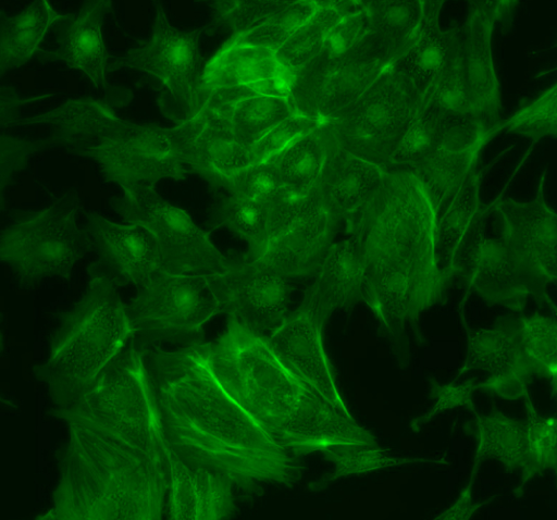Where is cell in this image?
Segmentation results:
<instances>
[{"instance_id": "obj_1", "label": "cell", "mask_w": 557, "mask_h": 520, "mask_svg": "<svg viewBox=\"0 0 557 520\" xmlns=\"http://www.w3.org/2000/svg\"><path fill=\"white\" fill-rule=\"evenodd\" d=\"M343 237L366 282L394 308H414L438 264L435 209L412 175L385 174L376 191L345 222Z\"/></svg>"}, {"instance_id": "obj_2", "label": "cell", "mask_w": 557, "mask_h": 520, "mask_svg": "<svg viewBox=\"0 0 557 520\" xmlns=\"http://www.w3.org/2000/svg\"><path fill=\"white\" fill-rule=\"evenodd\" d=\"M96 172L124 196L151 194L190 173L175 128L121 122L87 149Z\"/></svg>"}, {"instance_id": "obj_3", "label": "cell", "mask_w": 557, "mask_h": 520, "mask_svg": "<svg viewBox=\"0 0 557 520\" xmlns=\"http://www.w3.org/2000/svg\"><path fill=\"white\" fill-rule=\"evenodd\" d=\"M418 108L417 96L386 69L342 114L323 125L332 147L384 172L393 140Z\"/></svg>"}, {"instance_id": "obj_4", "label": "cell", "mask_w": 557, "mask_h": 520, "mask_svg": "<svg viewBox=\"0 0 557 520\" xmlns=\"http://www.w3.org/2000/svg\"><path fill=\"white\" fill-rule=\"evenodd\" d=\"M0 250L9 275L17 269L71 270L90 253L88 223L58 209L22 214L3 228Z\"/></svg>"}, {"instance_id": "obj_5", "label": "cell", "mask_w": 557, "mask_h": 520, "mask_svg": "<svg viewBox=\"0 0 557 520\" xmlns=\"http://www.w3.org/2000/svg\"><path fill=\"white\" fill-rule=\"evenodd\" d=\"M386 69L324 54L294 77L288 98L297 113L324 123L342 114Z\"/></svg>"}, {"instance_id": "obj_6", "label": "cell", "mask_w": 557, "mask_h": 520, "mask_svg": "<svg viewBox=\"0 0 557 520\" xmlns=\"http://www.w3.org/2000/svg\"><path fill=\"white\" fill-rule=\"evenodd\" d=\"M196 91L227 96L274 92L288 97L289 84L275 51L232 35L205 65Z\"/></svg>"}, {"instance_id": "obj_7", "label": "cell", "mask_w": 557, "mask_h": 520, "mask_svg": "<svg viewBox=\"0 0 557 520\" xmlns=\"http://www.w3.org/2000/svg\"><path fill=\"white\" fill-rule=\"evenodd\" d=\"M306 198L287 197L276 201H256L219 190L213 219L219 231L258 251L274 240L307 210Z\"/></svg>"}, {"instance_id": "obj_8", "label": "cell", "mask_w": 557, "mask_h": 520, "mask_svg": "<svg viewBox=\"0 0 557 520\" xmlns=\"http://www.w3.org/2000/svg\"><path fill=\"white\" fill-rule=\"evenodd\" d=\"M385 173L375 164L331 146L308 206L345 224L380 187Z\"/></svg>"}, {"instance_id": "obj_9", "label": "cell", "mask_w": 557, "mask_h": 520, "mask_svg": "<svg viewBox=\"0 0 557 520\" xmlns=\"http://www.w3.org/2000/svg\"><path fill=\"white\" fill-rule=\"evenodd\" d=\"M343 235L342 222L308 206L294 224L256 252L286 275L312 273Z\"/></svg>"}, {"instance_id": "obj_10", "label": "cell", "mask_w": 557, "mask_h": 520, "mask_svg": "<svg viewBox=\"0 0 557 520\" xmlns=\"http://www.w3.org/2000/svg\"><path fill=\"white\" fill-rule=\"evenodd\" d=\"M200 47L194 36L171 25L152 32L139 45V72L159 89L182 95L196 85Z\"/></svg>"}, {"instance_id": "obj_11", "label": "cell", "mask_w": 557, "mask_h": 520, "mask_svg": "<svg viewBox=\"0 0 557 520\" xmlns=\"http://www.w3.org/2000/svg\"><path fill=\"white\" fill-rule=\"evenodd\" d=\"M458 29H448L435 22L428 12L410 41L388 65L419 99L429 87L454 63L459 45Z\"/></svg>"}, {"instance_id": "obj_12", "label": "cell", "mask_w": 557, "mask_h": 520, "mask_svg": "<svg viewBox=\"0 0 557 520\" xmlns=\"http://www.w3.org/2000/svg\"><path fill=\"white\" fill-rule=\"evenodd\" d=\"M62 64L84 78L100 77L108 69L109 41L100 14L83 9L63 25L58 40Z\"/></svg>"}, {"instance_id": "obj_13", "label": "cell", "mask_w": 557, "mask_h": 520, "mask_svg": "<svg viewBox=\"0 0 557 520\" xmlns=\"http://www.w3.org/2000/svg\"><path fill=\"white\" fill-rule=\"evenodd\" d=\"M59 20V10L49 1H35L14 12L1 29V67L13 71L25 66L40 51Z\"/></svg>"}, {"instance_id": "obj_14", "label": "cell", "mask_w": 557, "mask_h": 520, "mask_svg": "<svg viewBox=\"0 0 557 520\" xmlns=\"http://www.w3.org/2000/svg\"><path fill=\"white\" fill-rule=\"evenodd\" d=\"M331 141L323 123L304 134L268 160L280 185L302 198H308L315 185L329 152Z\"/></svg>"}, {"instance_id": "obj_15", "label": "cell", "mask_w": 557, "mask_h": 520, "mask_svg": "<svg viewBox=\"0 0 557 520\" xmlns=\"http://www.w3.org/2000/svg\"><path fill=\"white\" fill-rule=\"evenodd\" d=\"M346 16L339 1L318 2L311 17L276 51V58L289 88L294 77L325 54L331 34Z\"/></svg>"}, {"instance_id": "obj_16", "label": "cell", "mask_w": 557, "mask_h": 520, "mask_svg": "<svg viewBox=\"0 0 557 520\" xmlns=\"http://www.w3.org/2000/svg\"><path fill=\"white\" fill-rule=\"evenodd\" d=\"M375 36L388 65L422 26L425 1H370Z\"/></svg>"}, {"instance_id": "obj_17", "label": "cell", "mask_w": 557, "mask_h": 520, "mask_svg": "<svg viewBox=\"0 0 557 520\" xmlns=\"http://www.w3.org/2000/svg\"><path fill=\"white\" fill-rule=\"evenodd\" d=\"M57 122V128L64 138L88 149L122 121L113 108L103 101L78 98L65 104Z\"/></svg>"}, {"instance_id": "obj_18", "label": "cell", "mask_w": 557, "mask_h": 520, "mask_svg": "<svg viewBox=\"0 0 557 520\" xmlns=\"http://www.w3.org/2000/svg\"><path fill=\"white\" fill-rule=\"evenodd\" d=\"M510 124L528 135L557 138V82L521 108Z\"/></svg>"}, {"instance_id": "obj_19", "label": "cell", "mask_w": 557, "mask_h": 520, "mask_svg": "<svg viewBox=\"0 0 557 520\" xmlns=\"http://www.w3.org/2000/svg\"><path fill=\"white\" fill-rule=\"evenodd\" d=\"M555 424H556V419H555V418H548V419L546 420V422H545V425H546L547 428H553V426H555Z\"/></svg>"}]
</instances>
